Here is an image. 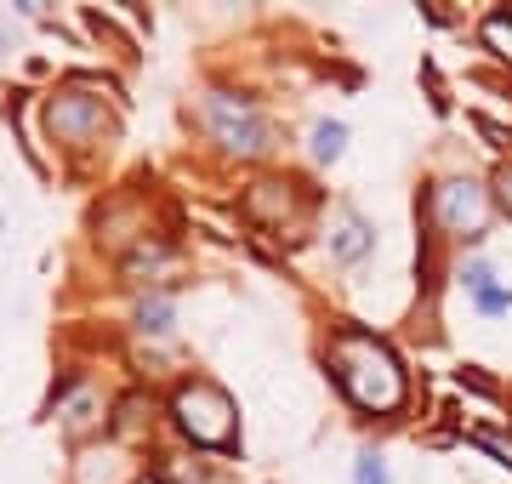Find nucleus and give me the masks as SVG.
Wrapping results in <instances>:
<instances>
[{
  "label": "nucleus",
  "instance_id": "f257e3e1",
  "mask_svg": "<svg viewBox=\"0 0 512 484\" xmlns=\"http://www.w3.org/2000/svg\"><path fill=\"white\" fill-rule=\"evenodd\" d=\"M330 371H336V382H342V393H348L353 405L376 410V416L399 410L404 393H410L399 354L387 348L382 336L359 331V325H342V331L330 336Z\"/></svg>",
  "mask_w": 512,
  "mask_h": 484
},
{
  "label": "nucleus",
  "instance_id": "f03ea898",
  "mask_svg": "<svg viewBox=\"0 0 512 484\" xmlns=\"http://www.w3.org/2000/svg\"><path fill=\"white\" fill-rule=\"evenodd\" d=\"M200 120H205V131H211V143H217L222 154L262 160V154L274 149V143H268V114L256 109V97H245V92L211 86V92L200 97Z\"/></svg>",
  "mask_w": 512,
  "mask_h": 484
},
{
  "label": "nucleus",
  "instance_id": "7ed1b4c3",
  "mask_svg": "<svg viewBox=\"0 0 512 484\" xmlns=\"http://www.w3.org/2000/svg\"><path fill=\"white\" fill-rule=\"evenodd\" d=\"M171 416H177V428L205 450H228L239 439L234 399H228L217 382H205V376H194V382H183V388L171 393Z\"/></svg>",
  "mask_w": 512,
  "mask_h": 484
},
{
  "label": "nucleus",
  "instance_id": "20e7f679",
  "mask_svg": "<svg viewBox=\"0 0 512 484\" xmlns=\"http://www.w3.org/2000/svg\"><path fill=\"white\" fill-rule=\"evenodd\" d=\"M427 211H433V223H439L444 234L478 240V234H490L495 200H490V188L473 183V177H444V183L427 194Z\"/></svg>",
  "mask_w": 512,
  "mask_h": 484
},
{
  "label": "nucleus",
  "instance_id": "39448f33",
  "mask_svg": "<svg viewBox=\"0 0 512 484\" xmlns=\"http://www.w3.org/2000/svg\"><path fill=\"white\" fill-rule=\"evenodd\" d=\"M46 120H52V137L57 143H69V149H86L97 131L109 126V109H103V97L80 92V86H69V92H57L52 103H46Z\"/></svg>",
  "mask_w": 512,
  "mask_h": 484
},
{
  "label": "nucleus",
  "instance_id": "423d86ee",
  "mask_svg": "<svg viewBox=\"0 0 512 484\" xmlns=\"http://www.w3.org/2000/svg\"><path fill=\"white\" fill-rule=\"evenodd\" d=\"M325 251L336 262H365L370 251H376V228H370L353 205H330V217H325Z\"/></svg>",
  "mask_w": 512,
  "mask_h": 484
},
{
  "label": "nucleus",
  "instance_id": "0eeeda50",
  "mask_svg": "<svg viewBox=\"0 0 512 484\" xmlns=\"http://www.w3.org/2000/svg\"><path fill=\"white\" fill-rule=\"evenodd\" d=\"M291 205H296L291 183H256L251 188V211L262 217V223H285V217H291Z\"/></svg>",
  "mask_w": 512,
  "mask_h": 484
},
{
  "label": "nucleus",
  "instance_id": "6e6552de",
  "mask_svg": "<svg viewBox=\"0 0 512 484\" xmlns=\"http://www.w3.org/2000/svg\"><path fill=\"white\" fill-rule=\"evenodd\" d=\"M137 331H148V336H171V325H177V302L165 297V291H154V297H143L137 302Z\"/></svg>",
  "mask_w": 512,
  "mask_h": 484
},
{
  "label": "nucleus",
  "instance_id": "1a4fd4ad",
  "mask_svg": "<svg viewBox=\"0 0 512 484\" xmlns=\"http://www.w3.org/2000/svg\"><path fill=\"white\" fill-rule=\"evenodd\" d=\"M308 149L319 166H330V160H342V149H348V126L342 120H319V126L308 131Z\"/></svg>",
  "mask_w": 512,
  "mask_h": 484
},
{
  "label": "nucleus",
  "instance_id": "9d476101",
  "mask_svg": "<svg viewBox=\"0 0 512 484\" xmlns=\"http://www.w3.org/2000/svg\"><path fill=\"white\" fill-rule=\"evenodd\" d=\"M57 416H63V428H92L97 422V393L92 388H69V399H57Z\"/></svg>",
  "mask_w": 512,
  "mask_h": 484
},
{
  "label": "nucleus",
  "instance_id": "9b49d317",
  "mask_svg": "<svg viewBox=\"0 0 512 484\" xmlns=\"http://www.w3.org/2000/svg\"><path fill=\"white\" fill-rule=\"evenodd\" d=\"M478 40H484L501 63H512V12H490V18H484V29H478Z\"/></svg>",
  "mask_w": 512,
  "mask_h": 484
},
{
  "label": "nucleus",
  "instance_id": "f8f14e48",
  "mask_svg": "<svg viewBox=\"0 0 512 484\" xmlns=\"http://www.w3.org/2000/svg\"><path fill=\"white\" fill-rule=\"evenodd\" d=\"M456 280H461V291H467V297H478V291H490V285H495V268L484 257H473V262H461Z\"/></svg>",
  "mask_w": 512,
  "mask_h": 484
},
{
  "label": "nucleus",
  "instance_id": "ddd939ff",
  "mask_svg": "<svg viewBox=\"0 0 512 484\" xmlns=\"http://www.w3.org/2000/svg\"><path fill=\"white\" fill-rule=\"evenodd\" d=\"M353 484H387L382 450H359V462H353Z\"/></svg>",
  "mask_w": 512,
  "mask_h": 484
},
{
  "label": "nucleus",
  "instance_id": "4468645a",
  "mask_svg": "<svg viewBox=\"0 0 512 484\" xmlns=\"http://www.w3.org/2000/svg\"><path fill=\"white\" fill-rule=\"evenodd\" d=\"M160 484H200V467H188V456H160Z\"/></svg>",
  "mask_w": 512,
  "mask_h": 484
},
{
  "label": "nucleus",
  "instance_id": "2eb2a0df",
  "mask_svg": "<svg viewBox=\"0 0 512 484\" xmlns=\"http://www.w3.org/2000/svg\"><path fill=\"white\" fill-rule=\"evenodd\" d=\"M478 314H490V319H501V314H512V291L507 285H490V291H478Z\"/></svg>",
  "mask_w": 512,
  "mask_h": 484
},
{
  "label": "nucleus",
  "instance_id": "dca6fc26",
  "mask_svg": "<svg viewBox=\"0 0 512 484\" xmlns=\"http://www.w3.org/2000/svg\"><path fill=\"white\" fill-rule=\"evenodd\" d=\"M495 188H501V205H507V217H512V166L495 171Z\"/></svg>",
  "mask_w": 512,
  "mask_h": 484
},
{
  "label": "nucleus",
  "instance_id": "f3484780",
  "mask_svg": "<svg viewBox=\"0 0 512 484\" xmlns=\"http://www.w3.org/2000/svg\"><path fill=\"white\" fill-rule=\"evenodd\" d=\"M0 234H6V223H0Z\"/></svg>",
  "mask_w": 512,
  "mask_h": 484
}]
</instances>
